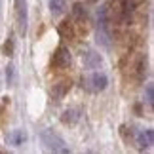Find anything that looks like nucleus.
<instances>
[{"label":"nucleus","mask_w":154,"mask_h":154,"mask_svg":"<svg viewBox=\"0 0 154 154\" xmlns=\"http://www.w3.org/2000/svg\"><path fill=\"white\" fill-rule=\"evenodd\" d=\"M40 141H42V145L51 152H59V154H69L70 152V149L63 141V137L57 135L53 129H42V131H40Z\"/></svg>","instance_id":"f257e3e1"},{"label":"nucleus","mask_w":154,"mask_h":154,"mask_svg":"<svg viewBox=\"0 0 154 154\" xmlns=\"http://www.w3.org/2000/svg\"><path fill=\"white\" fill-rule=\"evenodd\" d=\"M97 44L101 48H110V31H109V11L105 6L97 10Z\"/></svg>","instance_id":"f03ea898"},{"label":"nucleus","mask_w":154,"mask_h":154,"mask_svg":"<svg viewBox=\"0 0 154 154\" xmlns=\"http://www.w3.org/2000/svg\"><path fill=\"white\" fill-rule=\"evenodd\" d=\"M86 88L93 93H99V91H105L106 86H109V76H106L103 70H93V72L84 80Z\"/></svg>","instance_id":"7ed1b4c3"},{"label":"nucleus","mask_w":154,"mask_h":154,"mask_svg":"<svg viewBox=\"0 0 154 154\" xmlns=\"http://www.w3.org/2000/svg\"><path fill=\"white\" fill-rule=\"evenodd\" d=\"M15 6V21H17V31L19 34L25 36L27 32V23H29V8H27V0H14Z\"/></svg>","instance_id":"20e7f679"},{"label":"nucleus","mask_w":154,"mask_h":154,"mask_svg":"<svg viewBox=\"0 0 154 154\" xmlns=\"http://www.w3.org/2000/svg\"><path fill=\"white\" fill-rule=\"evenodd\" d=\"M70 65V53L69 50L61 46V48H57V51L53 53V59H51V67L55 69H67Z\"/></svg>","instance_id":"39448f33"},{"label":"nucleus","mask_w":154,"mask_h":154,"mask_svg":"<svg viewBox=\"0 0 154 154\" xmlns=\"http://www.w3.org/2000/svg\"><path fill=\"white\" fill-rule=\"evenodd\" d=\"M82 61H84V67L90 69V70H95L103 65V57L101 53L95 51V50H88L84 55H82Z\"/></svg>","instance_id":"423d86ee"},{"label":"nucleus","mask_w":154,"mask_h":154,"mask_svg":"<svg viewBox=\"0 0 154 154\" xmlns=\"http://www.w3.org/2000/svg\"><path fill=\"white\" fill-rule=\"evenodd\" d=\"M137 145L139 149H149V146L154 143V131L152 129H141V131L137 133Z\"/></svg>","instance_id":"0eeeda50"},{"label":"nucleus","mask_w":154,"mask_h":154,"mask_svg":"<svg viewBox=\"0 0 154 154\" xmlns=\"http://www.w3.org/2000/svg\"><path fill=\"white\" fill-rule=\"evenodd\" d=\"M8 141L14 146H19V145H23L27 141V135H25V131L23 129H14L11 133H8Z\"/></svg>","instance_id":"6e6552de"},{"label":"nucleus","mask_w":154,"mask_h":154,"mask_svg":"<svg viewBox=\"0 0 154 154\" xmlns=\"http://www.w3.org/2000/svg\"><path fill=\"white\" fill-rule=\"evenodd\" d=\"M69 88H70V82H59V84H53V88H51V95L55 97V99H61L65 93L69 91Z\"/></svg>","instance_id":"1a4fd4ad"},{"label":"nucleus","mask_w":154,"mask_h":154,"mask_svg":"<svg viewBox=\"0 0 154 154\" xmlns=\"http://www.w3.org/2000/svg\"><path fill=\"white\" fill-rule=\"evenodd\" d=\"M61 120H63V124H76L80 120V110H76V109L65 110L63 116H61Z\"/></svg>","instance_id":"9d476101"},{"label":"nucleus","mask_w":154,"mask_h":154,"mask_svg":"<svg viewBox=\"0 0 154 154\" xmlns=\"http://www.w3.org/2000/svg\"><path fill=\"white\" fill-rule=\"evenodd\" d=\"M67 8V0H50V11L53 15H61Z\"/></svg>","instance_id":"9b49d317"},{"label":"nucleus","mask_w":154,"mask_h":154,"mask_svg":"<svg viewBox=\"0 0 154 154\" xmlns=\"http://www.w3.org/2000/svg\"><path fill=\"white\" fill-rule=\"evenodd\" d=\"M15 78H17V74H15V67L10 63L8 67H6V84H8V86H15Z\"/></svg>","instance_id":"f8f14e48"},{"label":"nucleus","mask_w":154,"mask_h":154,"mask_svg":"<svg viewBox=\"0 0 154 154\" xmlns=\"http://www.w3.org/2000/svg\"><path fill=\"white\" fill-rule=\"evenodd\" d=\"M145 101H146L149 106L154 105V86L152 84H146L145 86Z\"/></svg>","instance_id":"ddd939ff"},{"label":"nucleus","mask_w":154,"mask_h":154,"mask_svg":"<svg viewBox=\"0 0 154 154\" xmlns=\"http://www.w3.org/2000/svg\"><path fill=\"white\" fill-rule=\"evenodd\" d=\"M14 46H15V42H14V38H8V40H6V44H4V55H14Z\"/></svg>","instance_id":"4468645a"},{"label":"nucleus","mask_w":154,"mask_h":154,"mask_svg":"<svg viewBox=\"0 0 154 154\" xmlns=\"http://www.w3.org/2000/svg\"><path fill=\"white\" fill-rule=\"evenodd\" d=\"M86 2H88V4H97L99 0H86Z\"/></svg>","instance_id":"2eb2a0df"},{"label":"nucleus","mask_w":154,"mask_h":154,"mask_svg":"<svg viewBox=\"0 0 154 154\" xmlns=\"http://www.w3.org/2000/svg\"><path fill=\"white\" fill-rule=\"evenodd\" d=\"M0 8H2V0H0Z\"/></svg>","instance_id":"dca6fc26"}]
</instances>
